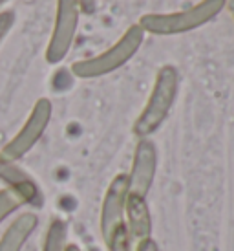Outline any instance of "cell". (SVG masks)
Returning a JSON list of instances; mask_svg holds the SVG:
<instances>
[{
	"instance_id": "obj_6",
	"label": "cell",
	"mask_w": 234,
	"mask_h": 251,
	"mask_svg": "<svg viewBox=\"0 0 234 251\" xmlns=\"http://www.w3.org/2000/svg\"><path fill=\"white\" fill-rule=\"evenodd\" d=\"M158 171V149L154 141L148 138L139 140L134 151V160H132V169L126 175L128 178V191L136 195L146 196L150 191L154 178Z\"/></svg>"
},
{
	"instance_id": "obj_3",
	"label": "cell",
	"mask_w": 234,
	"mask_h": 251,
	"mask_svg": "<svg viewBox=\"0 0 234 251\" xmlns=\"http://www.w3.org/2000/svg\"><path fill=\"white\" fill-rule=\"evenodd\" d=\"M143 41H145V31L139 28V24H132L123 33V37L108 50H104L103 53L71 64V74L79 79H95L108 75L112 72L123 68L139 51Z\"/></svg>"
},
{
	"instance_id": "obj_5",
	"label": "cell",
	"mask_w": 234,
	"mask_h": 251,
	"mask_svg": "<svg viewBox=\"0 0 234 251\" xmlns=\"http://www.w3.org/2000/svg\"><path fill=\"white\" fill-rule=\"evenodd\" d=\"M79 0H57L55 24L46 48V61L49 64H59L70 53L79 28Z\"/></svg>"
},
{
	"instance_id": "obj_16",
	"label": "cell",
	"mask_w": 234,
	"mask_h": 251,
	"mask_svg": "<svg viewBox=\"0 0 234 251\" xmlns=\"http://www.w3.org/2000/svg\"><path fill=\"white\" fill-rule=\"evenodd\" d=\"M79 7L83 13H94L97 9V0H79Z\"/></svg>"
},
{
	"instance_id": "obj_8",
	"label": "cell",
	"mask_w": 234,
	"mask_h": 251,
	"mask_svg": "<svg viewBox=\"0 0 234 251\" xmlns=\"http://www.w3.org/2000/svg\"><path fill=\"white\" fill-rule=\"evenodd\" d=\"M124 215H126V229H128L130 240L141 242V240L152 238V216L146 203V196L128 191Z\"/></svg>"
},
{
	"instance_id": "obj_4",
	"label": "cell",
	"mask_w": 234,
	"mask_h": 251,
	"mask_svg": "<svg viewBox=\"0 0 234 251\" xmlns=\"http://www.w3.org/2000/svg\"><path fill=\"white\" fill-rule=\"evenodd\" d=\"M51 114H53L51 101L46 98L39 99L35 103L33 110L29 112L24 126L15 134L13 140L9 141L7 145H4V149L0 151V156L9 161H17L24 158L44 136L49 121H51Z\"/></svg>"
},
{
	"instance_id": "obj_12",
	"label": "cell",
	"mask_w": 234,
	"mask_h": 251,
	"mask_svg": "<svg viewBox=\"0 0 234 251\" xmlns=\"http://www.w3.org/2000/svg\"><path fill=\"white\" fill-rule=\"evenodd\" d=\"M26 203H29L28 198L22 195L21 191L11 187L2 189L0 191V224L4 222V218L13 215L15 211L22 207V205H26Z\"/></svg>"
},
{
	"instance_id": "obj_11",
	"label": "cell",
	"mask_w": 234,
	"mask_h": 251,
	"mask_svg": "<svg viewBox=\"0 0 234 251\" xmlns=\"http://www.w3.org/2000/svg\"><path fill=\"white\" fill-rule=\"evenodd\" d=\"M66 238H68V227L66 224L55 218L51 220L48 231H46V238H44V246L42 251H64L66 250Z\"/></svg>"
},
{
	"instance_id": "obj_9",
	"label": "cell",
	"mask_w": 234,
	"mask_h": 251,
	"mask_svg": "<svg viewBox=\"0 0 234 251\" xmlns=\"http://www.w3.org/2000/svg\"><path fill=\"white\" fill-rule=\"evenodd\" d=\"M37 224H39V216L35 213L19 215L0 237V251H22L31 233L37 229Z\"/></svg>"
},
{
	"instance_id": "obj_19",
	"label": "cell",
	"mask_w": 234,
	"mask_h": 251,
	"mask_svg": "<svg viewBox=\"0 0 234 251\" xmlns=\"http://www.w3.org/2000/svg\"><path fill=\"white\" fill-rule=\"evenodd\" d=\"M6 2H7V0H0V7L4 6V4H6Z\"/></svg>"
},
{
	"instance_id": "obj_14",
	"label": "cell",
	"mask_w": 234,
	"mask_h": 251,
	"mask_svg": "<svg viewBox=\"0 0 234 251\" xmlns=\"http://www.w3.org/2000/svg\"><path fill=\"white\" fill-rule=\"evenodd\" d=\"M13 24H15V11H11V9L0 11V44L7 37V33L11 31Z\"/></svg>"
},
{
	"instance_id": "obj_7",
	"label": "cell",
	"mask_w": 234,
	"mask_h": 251,
	"mask_svg": "<svg viewBox=\"0 0 234 251\" xmlns=\"http://www.w3.org/2000/svg\"><path fill=\"white\" fill-rule=\"evenodd\" d=\"M126 196H128V178L126 175H117L106 189L103 205H101V235L104 242L108 240L112 231L124 220V207H126Z\"/></svg>"
},
{
	"instance_id": "obj_15",
	"label": "cell",
	"mask_w": 234,
	"mask_h": 251,
	"mask_svg": "<svg viewBox=\"0 0 234 251\" xmlns=\"http://www.w3.org/2000/svg\"><path fill=\"white\" fill-rule=\"evenodd\" d=\"M136 251H159V246L154 238H146V240H141L136 246Z\"/></svg>"
},
{
	"instance_id": "obj_1",
	"label": "cell",
	"mask_w": 234,
	"mask_h": 251,
	"mask_svg": "<svg viewBox=\"0 0 234 251\" xmlns=\"http://www.w3.org/2000/svg\"><path fill=\"white\" fill-rule=\"evenodd\" d=\"M179 92V74L178 68L172 64L161 66L156 74L154 86L148 96L145 108L141 110L139 118L134 123V134L139 140L150 138L154 132H158L161 125L166 121L168 114L172 110L174 103L178 99Z\"/></svg>"
},
{
	"instance_id": "obj_2",
	"label": "cell",
	"mask_w": 234,
	"mask_h": 251,
	"mask_svg": "<svg viewBox=\"0 0 234 251\" xmlns=\"http://www.w3.org/2000/svg\"><path fill=\"white\" fill-rule=\"evenodd\" d=\"M227 0H200L198 4L174 13H148L139 19V28L150 35H179L214 21L225 9Z\"/></svg>"
},
{
	"instance_id": "obj_18",
	"label": "cell",
	"mask_w": 234,
	"mask_h": 251,
	"mask_svg": "<svg viewBox=\"0 0 234 251\" xmlns=\"http://www.w3.org/2000/svg\"><path fill=\"white\" fill-rule=\"evenodd\" d=\"M64 251H81V250H79V246H75V244H68Z\"/></svg>"
},
{
	"instance_id": "obj_10",
	"label": "cell",
	"mask_w": 234,
	"mask_h": 251,
	"mask_svg": "<svg viewBox=\"0 0 234 251\" xmlns=\"http://www.w3.org/2000/svg\"><path fill=\"white\" fill-rule=\"evenodd\" d=\"M0 181H4L7 187L21 191L29 203H37L41 200V191L33 178L28 173H24L21 167H17L15 161H9L2 156H0Z\"/></svg>"
},
{
	"instance_id": "obj_17",
	"label": "cell",
	"mask_w": 234,
	"mask_h": 251,
	"mask_svg": "<svg viewBox=\"0 0 234 251\" xmlns=\"http://www.w3.org/2000/svg\"><path fill=\"white\" fill-rule=\"evenodd\" d=\"M225 7H227L229 11H231V15H233V19H234V0H227Z\"/></svg>"
},
{
	"instance_id": "obj_13",
	"label": "cell",
	"mask_w": 234,
	"mask_h": 251,
	"mask_svg": "<svg viewBox=\"0 0 234 251\" xmlns=\"http://www.w3.org/2000/svg\"><path fill=\"white\" fill-rule=\"evenodd\" d=\"M130 235L126 229V224H119L116 229L112 231V235L106 240L108 251H130Z\"/></svg>"
}]
</instances>
